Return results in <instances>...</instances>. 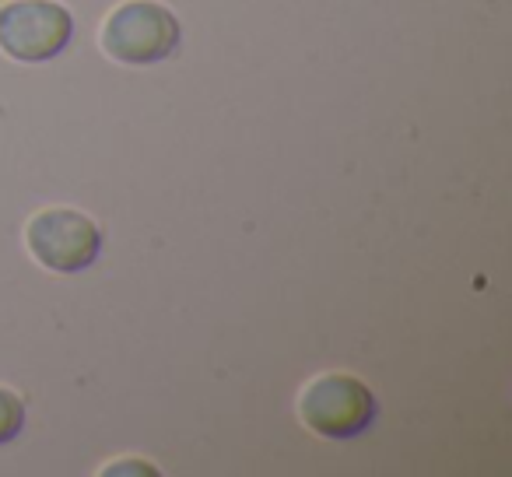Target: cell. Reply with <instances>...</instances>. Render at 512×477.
<instances>
[{"label":"cell","mask_w":512,"mask_h":477,"mask_svg":"<svg viewBox=\"0 0 512 477\" xmlns=\"http://www.w3.org/2000/svg\"><path fill=\"white\" fill-rule=\"evenodd\" d=\"M299 414L309 432L323 439H355L376 421V397L358 376L327 372L302 390Z\"/></svg>","instance_id":"7a4b0ae2"},{"label":"cell","mask_w":512,"mask_h":477,"mask_svg":"<svg viewBox=\"0 0 512 477\" xmlns=\"http://www.w3.org/2000/svg\"><path fill=\"white\" fill-rule=\"evenodd\" d=\"M130 470H141V474H158V470L148 467V463H113V467H106V474H130Z\"/></svg>","instance_id":"8992f818"},{"label":"cell","mask_w":512,"mask_h":477,"mask_svg":"<svg viewBox=\"0 0 512 477\" xmlns=\"http://www.w3.org/2000/svg\"><path fill=\"white\" fill-rule=\"evenodd\" d=\"M102 46L113 60L130 67H148L172 57L179 46V22L165 4L127 0L102 25Z\"/></svg>","instance_id":"6da1fadb"},{"label":"cell","mask_w":512,"mask_h":477,"mask_svg":"<svg viewBox=\"0 0 512 477\" xmlns=\"http://www.w3.org/2000/svg\"><path fill=\"white\" fill-rule=\"evenodd\" d=\"M29 250L57 274H78L102 253V228L74 207H50L29 221Z\"/></svg>","instance_id":"277c9868"},{"label":"cell","mask_w":512,"mask_h":477,"mask_svg":"<svg viewBox=\"0 0 512 477\" xmlns=\"http://www.w3.org/2000/svg\"><path fill=\"white\" fill-rule=\"evenodd\" d=\"M25 425V404L18 393H11L8 386H0V446L11 439H18Z\"/></svg>","instance_id":"5b68a950"},{"label":"cell","mask_w":512,"mask_h":477,"mask_svg":"<svg viewBox=\"0 0 512 477\" xmlns=\"http://www.w3.org/2000/svg\"><path fill=\"white\" fill-rule=\"evenodd\" d=\"M74 18L57 0H8L0 8V50L22 64H43L71 46Z\"/></svg>","instance_id":"3957f363"}]
</instances>
